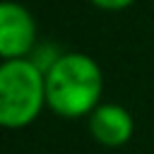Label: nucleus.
I'll list each match as a JSON object with an SVG mask.
<instances>
[{
	"mask_svg": "<svg viewBox=\"0 0 154 154\" xmlns=\"http://www.w3.org/2000/svg\"><path fill=\"white\" fill-rule=\"evenodd\" d=\"M89 2H94V5L101 7V10H123V7L132 5L135 0H89Z\"/></svg>",
	"mask_w": 154,
	"mask_h": 154,
	"instance_id": "nucleus-5",
	"label": "nucleus"
},
{
	"mask_svg": "<svg viewBox=\"0 0 154 154\" xmlns=\"http://www.w3.org/2000/svg\"><path fill=\"white\" fill-rule=\"evenodd\" d=\"M36 46V24L26 7L5 0L0 5V55L2 60L26 58Z\"/></svg>",
	"mask_w": 154,
	"mask_h": 154,
	"instance_id": "nucleus-3",
	"label": "nucleus"
},
{
	"mask_svg": "<svg viewBox=\"0 0 154 154\" xmlns=\"http://www.w3.org/2000/svg\"><path fill=\"white\" fill-rule=\"evenodd\" d=\"M46 106V72L31 58L0 65V123L7 130L31 125Z\"/></svg>",
	"mask_w": 154,
	"mask_h": 154,
	"instance_id": "nucleus-2",
	"label": "nucleus"
},
{
	"mask_svg": "<svg viewBox=\"0 0 154 154\" xmlns=\"http://www.w3.org/2000/svg\"><path fill=\"white\" fill-rule=\"evenodd\" d=\"M101 91V67L87 53H63L46 70V106L63 118H89Z\"/></svg>",
	"mask_w": 154,
	"mask_h": 154,
	"instance_id": "nucleus-1",
	"label": "nucleus"
},
{
	"mask_svg": "<svg viewBox=\"0 0 154 154\" xmlns=\"http://www.w3.org/2000/svg\"><path fill=\"white\" fill-rule=\"evenodd\" d=\"M132 132H135L132 113L120 103H99L89 116V135L108 149L128 144Z\"/></svg>",
	"mask_w": 154,
	"mask_h": 154,
	"instance_id": "nucleus-4",
	"label": "nucleus"
}]
</instances>
